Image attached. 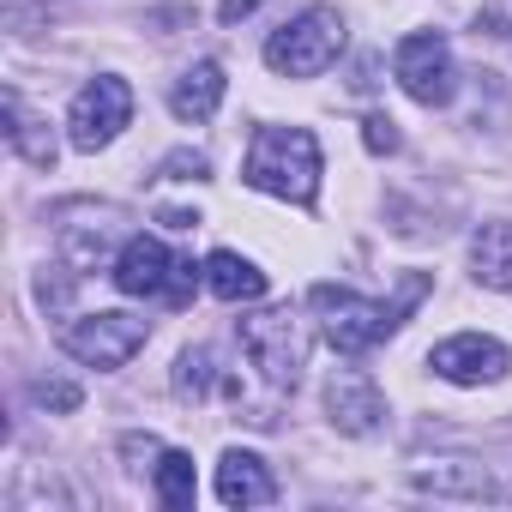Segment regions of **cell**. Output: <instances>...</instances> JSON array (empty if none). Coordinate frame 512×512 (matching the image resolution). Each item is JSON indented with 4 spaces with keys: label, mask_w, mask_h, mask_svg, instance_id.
I'll return each instance as SVG.
<instances>
[{
    "label": "cell",
    "mask_w": 512,
    "mask_h": 512,
    "mask_svg": "<svg viewBox=\"0 0 512 512\" xmlns=\"http://www.w3.org/2000/svg\"><path fill=\"white\" fill-rule=\"evenodd\" d=\"M422 296H428V272H404V284H398L392 302H368V296H356V290H344V284H314L308 308L320 314V332H326V344H332L338 356H362V350L386 344V338L410 320V308H416Z\"/></svg>",
    "instance_id": "obj_1"
},
{
    "label": "cell",
    "mask_w": 512,
    "mask_h": 512,
    "mask_svg": "<svg viewBox=\"0 0 512 512\" xmlns=\"http://www.w3.org/2000/svg\"><path fill=\"white\" fill-rule=\"evenodd\" d=\"M241 181L272 193V199L314 205V193H320V139L308 127H260V133H253Z\"/></svg>",
    "instance_id": "obj_2"
},
{
    "label": "cell",
    "mask_w": 512,
    "mask_h": 512,
    "mask_svg": "<svg viewBox=\"0 0 512 512\" xmlns=\"http://www.w3.org/2000/svg\"><path fill=\"white\" fill-rule=\"evenodd\" d=\"M338 55H344V19L332 7H308L266 37V67L284 79H320Z\"/></svg>",
    "instance_id": "obj_3"
},
{
    "label": "cell",
    "mask_w": 512,
    "mask_h": 512,
    "mask_svg": "<svg viewBox=\"0 0 512 512\" xmlns=\"http://www.w3.org/2000/svg\"><path fill=\"white\" fill-rule=\"evenodd\" d=\"M241 350L278 392H290L302 380V362H308V332H302V320L290 308H266V314L241 320Z\"/></svg>",
    "instance_id": "obj_4"
},
{
    "label": "cell",
    "mask_w": 512,
    "mask_h": 512,
    "mask_svg": "<svg viewBox=\"0 0 512 512\" xmlns=\"http://www.w3.org/2000/svg\"><path fill=\"white\" fill-rule=\"evenodd\" d=\"M145 338H151V326L139 314H85V320L61 326V350L85 368H127L145 350Z\"/></svg>",
    "instance_id": "obj_5"
},
{
    "label": "cell",
    "mask_w": 512,
    "mask_h": 512,
    "mask_svg": "<svg viewBox=\"0 0 512 512\" xmlns=\"http://www.w3.org/2000/svg\"><path fill=\"white\" fill-rule=\"evenodd\" d=\"M392 73L422 109H446L452 91H458V67H452V49H446L440 31H410L392 55Z\"/></svg>",
    "instance_id": "obj_6"
},
{
    "label": "cell",
    "mask_w": 512,
    "mask_h": 512,
    "mask_svg": "<svg viewBox=\"0 0 512 512\" xmlns=\"http://www.w3.org/2000/svg\"><path fill=\"white\" fill-rule=\"evenodd\" d=\"M133 121V91H127V79H115V73H97L79 97H73V109H67V139L79 145V151H103V145H115V133Z\"/></svg>",
    "instance_id": "obj_7"
},
{
    "label": "cell",
    "mask_w": 512,
    "mask_h": 512,
    "mask_svg": "<svg viewBox=\"0 0 512 512\" xmlns=\"http://www.w3.org/2000/svg\"><path fill=\"white\" fill-rule=\"evenodd\" d=\"M127 211L121 205H61V260L73 272H97L121 235Z\"/></svg>",
    "instance_id": "obj_8"
},
{
    "label": "cell",
    "mask_w": 512,
    "mask_h": 512,
    "mask_svg": "<svg viewBox=\"0 0 512 512\" xmlns=\"http://www.w3.org/2000/svg\"><path fill=\"white\" fill-rule=\"evenodd\" d=\"M428 368H434L440 380H452V386H494V380H506L512 356H506V344H500V338L458 332V338H446V344H434V350H428Z\"/></svg>",
    "instance_id": "obj_9"
},
{
    "label": "cell",
    "mask_w": 512,
    "mask_h": 512,
    "mask_svg": "<svg viewBox=\"0 0 512 512\" xmlns=\"http://www.w3.org/2000/svg\"><path fill=\"white\" fill-rule=\"evenodd\" d=\"M326 410H332V428L356 434V440H368V434L386 428V398H380V386L362 368H338L326 380Z\"/></svg>",
    "instance_id": "obj_10"
},
{
    "label": "cell",
    "mask_w": 512,
    "mask_h": 512,
    "mask_svg": "<svg viewBox=\"0 0 512 512\" xmlns=\"http://www.w3.org/2000/svg\"><path fill=\"white\" fill-rule=\"evenodd\" d=\"M169 272H175V260H169V247L157 241V235H133L121 253H115V290L121 296H163L169 290Z\"/></svg>",
    "instance_id": "obj_11"
},
{
    "label": "cell",
    "mask_w": 512,
    "mask_h": 512,
    "mask_svg": "<svg viewBox=\"0 0 512 512\" xmlns=\"http://www.w3.org/2000/svg\"><path fill=\"white\" fill-rule=\"evenodd\" d=\"M217 500H223V506H272V500H278V482H272L266 458L229 446V452L217 458Z\"/></svg>",
    "instance_id": "obj_12"
},
{
    "label": "cell",
    "mask_w": 512,
    "mask_h": 512,
    "mask_svg": "<svg viewBox=\"0 0 512 512\" xmlns=\"http://www.w3.org/2000/svg\"><path fill=\"white\" fill-rule=\"evenodd\" d=\"M217 103H223V67H217V61H193V67L169 85L175 121H211Z\"/></svg>",
    "instance_id": "obj_13"
},
{
    "label": "cell",
    "mask_w": 512,
    "mask_h": 512,
    "mask_svg": "<svg viewBox=\"0 0 512 512\" xmlns=\"http://www.w3.org/2000/svg\"><path fill=\"white\" fill-rule=\"evenodd\" d=\"M7 139H13V151L31 163V169H55V133H49V121L19 97V91H7Z\"/></svg>",
    "instance_id": "obj_14"
},
{
    "label": "cell",
    "mask_w": 512,
    "mask_h": 512,
    "mask_svg": "<svg viewBox=\"0 0 512 512\" xmlns=\"http://www.w3.org/2000/svg\"><path fill=\"white\" fill-rule=\"evenodd\" d=\"M205 290H211L217 302H260V296H266V272L253 266V260H241V253L217 247L211 260H205Z\"/></svg>",
    "instance_id": "obj_15"
},
{
    "label": "cell",
    "mask_w": 512,
    "mask_h": 512,
    "mask_svg": "<svg viewBox=\"0 0 512 512\" xmlns=\"http://www.w3.org/2000/svg\"><path fill=\"white\" fill-rule=\"evenodd\" d=\"M470 272L488 290H512V223H482L470 235Z\"/></svg>",
    "instance_id": "obj_16"
},
{
    "label": "cell",
    "mask_w": 512,
    "mask_h": 512,
    "mask_svg": "<svg viewBox=\"0 0 512 512\" xmlns=\"http://www.w3.org/2000/svg\"><path fill=\"white\" fill-rule=\"evenodd\" d=\"M410 482H416L422 494H470V500H512V488H506V482H494V476H488L482 464H458V470H440V464H434V470H416Z\"/></svg>",
    "instance_id": "obj_17"
},
{
    "label": "cell",
    "mask_w": 512,
    "mask_h": 512,
    "mask_svg": "<svg viewBox=\"0 0 512 512\" xmlns=\"http://www.w3.org/2000/svg\"><path fill=\"white\" fill-rule=\"evenodd\" d=\"M151 476H157V500H163L169 512H193V500H199V476H193V458H187V452H163Z\"/></svg>",
    "instance_id": "obj_18"
},
{
    "label": "cell",
    "mask_w": 512,
    "mask_h": 512,
    "mask_svg": "<svg viewBox=\"0 0 512 512\" xmlns=\"http://www.w3.org/2000/svg\"><path fill=\"white\" fill-rule=\"evenodd\" d=\"M211 380H217L211 350H181V362H175V398H205Z\"/></svg>",
    "instance_id": "obj_19"
},
{
    "label": "cell",
    "mask_w": 512,
    "mask_h": 512,
    "mask_svg": "<svg viewBox=\"0 0 512 512\" xmlns=\"http://www.w3.org/2000/svg\"><path fill=\"white\" fill-rule=\"evenodd\" d=\"M205 169H211L205 151H175V157H163L157 175H163V181H205Z\"/></svg>",
    "instance_id": "obj_20"
},
{
    "label": "cell",
    "mask_w": 512,
    "mask_h": 512,
    "mask_svg": "<svg viewBox=\"0 0 512 512\" xmlns=\"http://www.w3.org/2000/svg\"><path fill=\"white\" fill-rule=\"evenodd\" d=\"M31 398H37L43 410H79V386H73V380H37Z\"/></svg>",
    "instance_id": "obj_21"
},
{
    "label": "cell",
    "mask_w": 512,
    "mask_h": 512,
    "mask_svg": "<svg viewBox=\"0 0 512 512\" xmlns=\"http://www.w3.org/2000/svg\"><path fill=\"white\" fill-rule=\"evenodd\" d=\"M362 139H368L374 157H392V151H398V127H392V115H368V121H362Z\"/></svg>",
    "instance_id": "obj_22"
},
{
    "label": "cell",
    "mask_w": 512,
    "mask_h": 512,
    "mask_svg": "<svg viewBox=\"0 0 512 512\" xmlns=\"http://www.w3.org/2000/svg\"><path fill=\"white\" fill-rule=\"evenodd\" d=\"M121 458H127V470H157L163 446H157L151 434H127V440H121Z\"/></svg>",
    "instance_id": "obj_23"
},
{
    "label": "cell",
    "mask_w": 512,
    "mask_h": 512,
    "mask_svg": "<svg viewBox=\"0 0 512 512\" xmlns=\"http://www.w3.org/2000/svg\"><path fill=\"white\" fill-rule=\"evenodd\" d=\"M199 272H205V266H193V260H175V272H169V290H163V296H169L175 308H181V302H193V290H199Z\"/></svg>",
    "instance_id": "obj_24"
},
{
    "label": "cell",
    "mask_w": 512,
    "mask_h": 512,
    "mask_svg": "<svg viewBox=\"0 0 512 512\" xmlns=\"http://www.w3.org/2000/svg\"><path fill=\"white\" fill-rule=\"evenodd\" d=\"M260 7H266V0H217V19L223 25H241L247 13H260Z\"/></svg>",
    "instance_id": "obj_25"
},
{
    "label": "cell",
    "mask_w": 512,
    "mask_h": 512,
    "mask_svg": "<svg viewBox=\"0 0 512 512\" xmlns=\"http://www.w3.org/2000/svg\"><path fill=\"white\" fill-rule=\"evenodd\" d=\"M163 223H169V229H193L199 217H193V211H163Z\"/></svg>",
    "instance_id": "obj_26"
}]
</instances>
